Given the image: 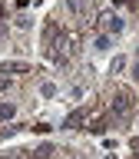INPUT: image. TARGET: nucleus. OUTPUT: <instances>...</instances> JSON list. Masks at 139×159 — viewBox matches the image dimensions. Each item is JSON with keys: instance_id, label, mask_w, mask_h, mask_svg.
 <instances>
[{"instance_id": "f257e3e1", "label": "nucleus", "mask_w": 139, "mask_h": 159, "mask_svg": "<svg viewBox=\"0 0 139 159\" xmlns=\"http://www.w3.org/2000/svg\"><path fill=\"white\" fill-rule=\"evenodd\" d=\"M132 109H136V93L129 86H116L113 89V99H109V106H106L113 126H126L129 116H132Z\"/></svg>"}, {"instance_id": "f03ea898", "label": "nucleus", "mask_w": 139, "mask_h": 159, "mask_svg": "<svg viewBox=\"0 0 139 159\" xmlns=\"http://www.w3.org/2000/svg\"><path fill=\"white\" fill-rule=\"evenodd\" d=\"M96 27L106 30L109 37H119V33L126 30V20L119 17V13H113V10H103V13H96Z\"/></svg>"}, {"instance_id": "7ed1b4c3", "label": "nucleus", "mask_w": 139, "mask_h": 159, "mask_svg": "<svg viewBox=\"0 0 139 159\" xmlns=\"http://www.w3.org/2000/svg\"><path fill=\"white\" fill-rule=\"evenodd\" d=\"M0 73H7V76H27L30 66L20 63V60H7V63H0Z\"/></svg>"}, {"instance_id": "20e7f679", "label": "nucleus", "mask_w": 139, "mask_h": 159, "mask_svg": "<svg viewBox=\"0 0 139 159\" xmlns=\"http://www.w3.org/2000/svg\"><path fill=\"white\" fill-rule=\"evenodd\" d=\"M17 119V103L13 99H0V123H10Z\"/></svg>"}, {"instance_id": "39448f33", "label": "nucleus", "mask_w": 139, "mask_h": 159, "mask_svg": "<svg viewBox=\"0 0 139 159\" xmlns=\"http://www.w3.org/2000/svg\"><path fill=\"white\" fill-rule=\"evenodd\" d=\"M33 159H56V146H50V143H40L37 149H30Z\"/></svg>"}, {"instance_id": "423d86ee", "label": "nucleus", "mask_w": 139, "mask_h": 159, "mask_svg": "<svg viewBox=\"0 0 139 159\" xmlns=\"http://www.w3.org/2000/svg\"><path fill=\"white\" fill-rule=\"evenodd\" d=\"M17 89V76H7V73H0V93H13Z\"/></svg>"}, {"instance_id": "0eeeda50", "label": "nucleus", "mask_w": 139, "mask_h": 159, "mask_svg": "<svg viewBox=\"0 0 139 159\" xmlns=\"http://www.w3.org/2000/svg\"><path fill=\"white\" fill-rule=\"evenodd\" d=\"M113 47V37H109V33H99L96 37V50H109Z\"/></svg>"}, {"instance_id": "6e6552de", "label": "nucleus", "mask_w": 139, "mask_h": 159, "mask_svg": "<svg viewBox=\"0 0 139 159\" xmlns=\"http://www.w3.org/2000/svg\"><path fill=\"white\" fill-rule=\"evenodd\" d=\"M40 93H43V96H56V86H53L50 80H43V83H40Z\"/></svg>"}, {"instance_id": "1a4fd4ad", "label": "nucleus", "mask_w": 139, "mask_h": 159, "mask_svg": "<svg viewBox=\"0 0 139 159\" xmlns=\"http://www.w3.org/2000/svg\"><path fill=\"white\" fill-rule=\"evenodd\" d=\"M119 70H126V57H116V60H113V73H119Z\"/></svg>"}, {"instance_id": "9d476101", "label": "nucleus", "mask_w": 139, "mask_h": 159, "mask_svg": "<svg viewBox=\"0 0 139 159\" xmlns=\"http://www.w3.org/2000/svg\"><path fill=\"white\" fill-rule=\"evenodd\" d=\"M7 159H33V152H27V149H20V152H10Z\"/></svg>"}, {"instance_id": "9b49d317", "label": "nucleus", "mask_w": 139, "mask_h": 159, "mask_svg": "<svg viewBox=\"0 0 139 159\" xmlns=\"http://www.w3.org/2000/svg\"><path fill=\"white\" fill-rule=\"evenodd\" d=\"M30 7V0H13V10H27Z\"/></svg>"}, {"instance_id": "f8f14e48", "label": "nucleus", "mask_w": 139, "mask_h": 159, "mask_svg": "<svg viewBox=\"0 0 139 159\" xmlns=\"http://www.w3.org/2000/svg\"><path fill=\"white\" fill-rule=\"evenodd\" d=\"M132 80L139 83V63H132Z\"/></svg>"}, {"instance_id": "ddd939ff", "label": "nucleus", "mask_w": 139, "mask_h": 159, "mask_svg": "<svg viewBox=\"0 0 139 159\" xmlns=\"http://www.w3.org/2000/svg\"><path fill=\"white\" fill-rule=\"evenodd\" d=\"M66 159H83V156H76V152H66Z\"/></svg>"}, {"instance_id": "4468645a", "label": "nucleus", "mask_w": 139, "mask_h": 159, "mask_svg": "<svg viewBox=\"0 0 139 159\" xmlns=\"http://www.w3.org/2000/svg\"><path fill=\"white\" fill-rule=\"evenodd\" d=\"M132 159H139V152H136V156H132Z\"/></svg>"}, {"instance_id": "2eb2a0df", "label": "nucleus", "mask_w": 139, "mask_h": 159, "mask_svg": "<svg viewBox=\"0 0 139 159\" xmlns=\"http://www.w3.org/2000/svg\"><path fill=\"white\" fill-rule=\"evenodd\" d=\"M106 159H113V156H106Z\"/></svg>"}]
</instances>
